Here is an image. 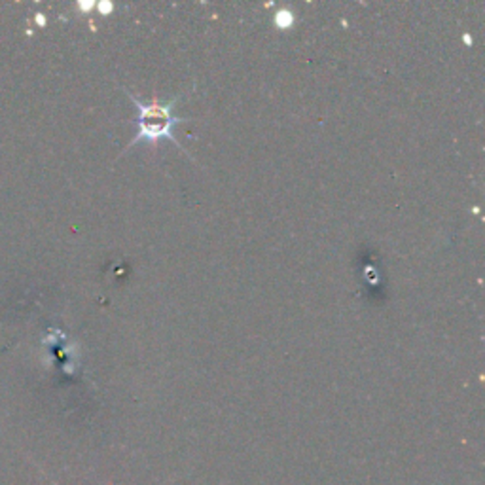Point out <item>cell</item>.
Returning a JSON list of instances; mask_svg holds the SVG:
<instances>
[{"label":"cell","mask_w":485,"mask_h":485,"mask_svg":"<svg viewBox=\"0 0 485 485\" xmlns=\"http://www.w3.org/2000/svg\"><path fill=\"white\" fill-rule=\"evenodd\" d=\"M99 10H101L103 14H108V12H112V5H105V3H103V5L99 6Z\"/></svg>","instance_id":"3957f363"},{"label":"cell","mask_w":485,"mask_h":485,"mask_svg":"<svg viewBox=\"0 0 485 485\" xmlns=\"http://www.w3.org/2000/svg\"><path fill=\"white\" fill-rule=\"evenodd\" d=\"M274 23H275L277 29L286 31V29H290V27L294 25V14L290 12L288 8H283V10H279V12L274 15Z\"/></svg>","instance_id":"7a4b0ae2"},{"label":"cell","mask_w":485,"mask_h":485,"mask_svg":"<svg viewBox=\"0 0 485 485\" xmlns=\"http://www.w3.org/2000/svg\"><path fill=\"white\" fill-rule=\"evenodd\" d=\"M131 103L137 108V133H135L133 141L129 143V148H133L135 145L141 143H148V145H158L160 141H173L177 143L179 146H182L177 137H174V127H177L181 122H186L184 118H179V116H174V105H177L179 97H174V99L167 105H162L158 101L152 103H143L141 99H137L131 91H127Z\"/></svg>","instance_id":"6da1fadb"}]
</instances>
